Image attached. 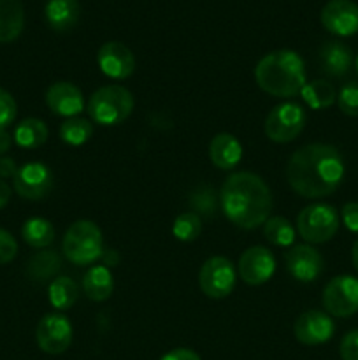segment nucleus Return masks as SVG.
Wrapping results in <instances>:
<instances>
[{
  "instance_id": "1",
  "label": "nucleus",
  "mask_w": 358,
  "mask_h": 360,
  "mask_svg": "<svg viewBox=\"0 0 358 360\" xmlns=\"http://www.w3.org/2000/svg\"><path fill=\"white\" fill-rule=\"evenodd\" d=\"M344 160L332 144L312 143L298 148L288 160L286 178L293 192L305 199H321L340 186Z\"/></svg>"
},
{
  "instance_id": "2",
  "label": "nucleus",
  "mask_w": 358,
  "mask_h": 360,
  "mask_svg": "<svg viewBox=\"0 0 358 360\" xmlns=\"http://www.w3.org/2000/svg\"><path fill=\"white\" fill-rule=\"evenodd\" d=\"M221 210L241 229H256L265 224L272 211V193L267 183L253 172H235L221 186Z\"/></svg>"
},
{
  "instance_id": "3",
  "label": "nucleus",
  "mask_w": 358,
  "mask_h": 360,
  "mask_svg": "<svg viewBox=\"0 0 358 360\" xmlns=\"http://www.w3.org/2000/svg\"><path fill=\"white\" fill-rule=\"evenodd\" d=\"M256 84L274 97H293L305 86V67L300 55L279 49L263 56L255 69Z\"/></svg>"
},
{
  "instance_id": "4",
  "label": "nucleus",
  "mask_w": 358,
  "mask_h": 360,
  "mask_svg": "<svg viewBox=\"0 0 358 360\" xmlns=\"http://www.w3.org/2000/svg\"><path fill=\"white\" fill-rule=\"evenodd\" d=\"M132 94L119 84L98 88L88 102V115L97 125L102 127L119 125L132 115Z\"/></svg>"
},
{
  "instance_id": "5",
  "label": "nucleus",
  "mask_w": 358,
  "mask_h": 360,
  "mask_svg": "<svg viewBox=\"0 0 358 360\" xmlns=\"http://www.w3.org/2000/svg\"><path fill=\"white\" fill-rule=\"evenodd\" d=\"M62 250L69 262L76 266H90L104 253L100 229L90 220L74 221L63 236Z\"/></svg>"
},
{
  "instance_id": "6",
  "label": "nucleus",
  "mask_w": 358,
  "mask_h": 360,
  "mask_svg": "<svg viewBox=\"0 0 358 360\" xmlns=\"http://www.w3.org/2000/svg\"><path fill=\"white\" fill-rule=\"evenodd\" d=\"M297 229L307 243L321 245L339 231V214L330 204H311L298 213Z\"/></svg>"
},
{
  "instance_id": "7",
  "label": "nucleus",
  "mask_w": 358,
  "mask_h": 360,
  "mask_svg": "<svg viewBox=\"0 0 358 360\" xmlns=\"http://www.w3.org/2000/svg\"><path fill=\"white\" fill-rule=\"evenodd\" d=\"M305 111L297 102H283L267 115L265 136L272 143H291L302 134L305 127Z\"/></svg>"
},
{
  "instance_id": "8",
  "label": "nucleus",
  "mask_w": 358,
  "mask_h": 360,
  "mask_svg": "<svg viewBox=\"0 0 358 360\" xmlns=\"http://www.w3.org/2000/svg\"><path fill=\"white\" fill-rule=\"evenodd\" d=\"M323 308L339 319L358 313V278L343 274L330 280L323 290Z\"/></svg>"
},
{
  "instance_id": "9",
  "label": "nucleus",
  "mask_w": 358,
  "mask_h": 360,
  "mask_svg": "<svg viewBox=\"0 0 358 360\" xmlns=\"http://www.w3.org/2000/svg\"><path fill=\"white\" fill-rule=\"evenodd\" d=\"M199 283L211 299H225L235 288V267L225 257H211L200 269Z\"/></svg>"
},
{
  "instance_id": "10",
  "label": "nucleus",
  "mask_w": 358,
  "mask_h": 360,
  "mask_svg": "<svg viewBox=\"0 0 358 360\" xmlns=\"http://www.w3.org/2000/svg\"><path fill=\"white\" fill-rule=\"evenodd\" d=\"M35 340L44 354L60 355L69 350L72 343V326L62 313H49L42 316L35 330Z\"/></svg>"
},
{
  "instance_id": "11",
  "label": "nucleus",
  "mask_w": 358,
  "mask_h": 360,
  "mask_svg": "<svg viewBox=\"0 0 358 360\" xmlns=\"http://www.w3.org/2000/svg\"><path fill=\"white\" fill-rule=\"evenodd\" d=\"M53 174L48 165L28 162L18 169L13 179L14 192L27 200H41L53 190Z\"/></svg>"
},
{
  "instance_id": "12",
  "label": "nucleus",
  "mask_w": 358,
  "mask_h": 360,
  "mask_svg": "<svg viewBox=\"0 0 358 360\" xmlns=\"http://www.w3.org/2000/svg\"><path fill=\"white\" fill-rule=\"evenodd\" d=\"M286 269L300 283H312L325 269L323 255L309 245H297L284 253Z\"/></svg>"
},
{
  "instance_id": "13",
  "label": "nucleus",
  "mask_w": 358,
  "mask_h": 360,
  "mask_svg": "<svg viewBox=\"0 0 358 360\" xmlns=\"http://www.w3.org/2000/svg\"><path fill=\"white\" fill-rule=\"evenodd\" d=\"M319 18L323 27L337 37L358 34V4L353 0H330Z\"/></svg>"
},
{
  "instance_id": "14",
  "label": "nucleus",
  "mask_w": 358,
  "mask_h": 360,
  "mask_svg": "<svg viewBox=\"0 0 358 360\" xmlns=\"http://www.w3.org/2000/svg\"><path fill=\"white\" fill-rule=\"evenodd\" d=\"M336 333V323L326 313L318 311V309H309L302 313L293 326V334L302 345L307 347H316L332 340Z\"/></svg>"
},
{
  "instance_id": "15",
  "label": "nucleus",
  "mask_w": 358,
  "mask_h": 360,
  "mask_svg": "<svg viewBox=\"0 0 358 360\" xmlns=\"http://www.w3.org/2000/svg\"><path fill=\"white\" fill-rule=\"evenodd\" d=\"M276 273V259L272 252L263 246L248 248L239 259V274L248 285H263Z\"/></svg>"
},
{
  "instance_id": "16",
  "label": "nucleus",
  "mask_w": 358,
  "mask_h": 360,
  "mask_svg": "<svg viewBox=\"0 0 358 360\" xmlns=\"http://www.w3.org/2000/svg\"><path fill=\"white\" fill-rule=\"evenodd\" d=\"M98 67L112 79H126L135 70V56L123 42L109 41L98 49Z\"/></svg>"
},
{
  "instance_id": "17",
  "label": "nucleus",
  "mask_w": 358,
  "mask_h": 360,
  "mask_svg": "<svg viewBox=\"0 0 358 360\" xmlns=\"http://www.w3.org/2000/svg\"><path fill=\"white\" fill-rule=\"evenodd\" d=\"M46 104L55 115L65 118H76L84 108L83 94L79 88L67 81L53 83L46 91Z\"/></svg>"
},
{
  "instance_id": "18",
  "label": "nucleus",
  "mask_w": 358,
  "mask_h": 360,
  "mask_svg": "<svg viewBox=\"0 0 358 360\" xmlns=\"http://www.w3.org/2000/svg\"><path fill=\"white\" fill-rule=\"evenodd\" d=\"M321 70L330 77H343L353 65V51L339 41H329L319 49Z\"/></svg>"
},
{
  "instance_id": "19",
  "label": "nucleus",
  "mask_w": 358,
  "mask_h": 360,
  "mask_svg": "<svg viewBox=\"0 0 358 360\" xmlns=\"http://www.w3.org/2000/svg\"><path fill=\"white\" fill-rule=\"evenodd\" d=\"M211 162L221 171H230L241 162L242 146L232 134H216L209 144Z\"/></svg>"
},
{
  "instance_id": "20",
  "label": "nucleus",
  "mask_w": 358,
  "mask_h": 360,
  "mask_svg": "<svg viewBox=\"0 0 358 360\" xmlns=\"http://www.w3.org/2000/svg\"><path fill=\"white\" fill-rule=\"evenodd\" d=\"M46 21L55 32H69L77 25L81 6L77 0H49L44 9Z\"/></svg>"
},
{
  "instance_id": "21",
  "label": "nucleus",
  "mask_w": 358,
  "mask_h": 360,
  "mask_svg": "<svg viewBox=\"0 0 358 360\" xmlns=\"http://www.w3.org/2000/svg\"><path fill=\"white\" fill-rule=\"evenodd\" d=\"M25 27V9L21 0H0V42H13Z\"/></svg>"
},
{
  "instance_id": "22",
  "label": "nucleus",
  "mask_w": 358,
  "mask_h": 360,
  "mask_svg": "<svg viewBox=\"0 0 358 360\" xmlns=\"http://www.w3.org/2000/svg\"><path fill=\"white\" fill-rule=\"evenodd\" d=\"M112 288H114V281H112V274L107 267L95 266L88 269L86 274H84L83 292L91 301H107L112 294Z\"/></svg>"
},
{
  "instance_id": "23",
  "label": "nucleus",
  "mask_w": 358,
  "mask_h": 360,
  "mask_svg": "<svg viewBox=\"0 0 358 360\" xmlns=\"http://www.w3.org/2000/svg\"><path fill=\"white\" fill-rule=\"evenodd\" d=\"M62 269V259L53 250L37 252L27 264V276L35 283H46Z\"/></svg>"
},
{
  "instance_id": "24",
  "label": "nucleus",
  "mask_w": 358,
  "mask_h": 360,
  "mask_svg": "<svg viewBox=\"0 0 358 360\" xmlns=\"http://www.w3.org/2000/svg\"><path fill=\"white\" fill-rule=\"evenodd\" d=\"M48 127L42 120L27 118L18 123L13 139L25 150H35L48 141Z\"/></svg>"
},
{
  "instance_id": "25",
  "label": "nucleus",
  "mask_w": 358,
  "mask_h": 360,
  "mask_svg": "<svg viewBox=\"0 0 358 360\" xmlns=\"http://www.w3.org/2000/svg\"><path fill=\"white\" fill-rule=\"evenodd\" d=\"M48 297L53 308L58 311H67L76 304L77 297H79V287L72 278L58 276L49 283Z\"/></svg>"
},
{
  "instance_id": "26",
  "label": "nucleus",
  "mask_w": 358,
  "mask_h": 360,
  "mask_svg": "<svg viewBox=\"0 0 358 360\" xmlns=\"http://www.w3.org/2000/svg\"><path fill=\"white\" fill-rule=\"evenodd\" d=\"M21 236L32 248H48L55 241V229L46 218H28L21 229Z\"/></svg>"
},
{
  "instance_id": "27",
  "label": "nucleus",
  "mask_w": 358,
  "mask_h": 360,
  "mask_svg": "<svg viewBox=\"0 0 358 360\" xmlns=\"http://www.w3.org/2000/svg\"><path fill=\"white\" fill-rule=\"evenodd\" d=\"M302 98L311 109H326L337 101L336 88L325 79H316L307 83L300 91Z\"/></svg>"
},
{
  "instance_id": "28",
  "label": "nucleus",
  "mask_w": 358,
  "mask_h": 360,
  "mask_svg": "<svg viewBox=\"0 0 358 360\" xmlns=\"http://www.w3.org/2000/svg\"><path fill=\"white\" fill-rule=\"evenodd\" d=\"M93 136V125L90 120L84 118H67L60 127V137L63 143L70 144V146H81V144L88 143L90 137Z\"/></svg>"
},
{
  "instance_id": "29",
  "label": "nucleus",
  "mask_w": 358,
  "mask_h": 360,
  "mask_svg": "<svg viewBox=\"0 0 358 360\" xmlns=\"http://www.w3.org/2000/svg\"><path fill=\"white\" fill-rule=\"evenodd\" d=\"M263 236L276 246H290L295 241V229L284 217H272L263 224Z\"/></svg>"
},
{
  "instance_id": "30",
  "label": "nucleus",
  "mask_w": 358,
  "mask_h": 360,
  "mask_svg": "<svg viewBox=\"0 0 358 360\" xmlns=\"http://www.w3.org/2000/svg\"><path fill=\"white\" fill-rule=\"evenodd\" d=\"M200 232H202V220H200V217L195 211H188V213L179 214L174 220V225H172V234H174L175 239H179V241H195L200 236Z\"/></svg>"
},
{
  "instance_id": "31",
  "label": "nucleus",
  "mask_w": 358,
  "mask_h": 360,
  "mask_svg": "<svg viewBox=\"0 0 358 360\" xmlns=\"http://www.w3.org/2000/svg\"><path fill=\"white\" fill-rule=\"evenodd\" d=\"M339 109L346 116H358V83H346L337 95Z\"/></svg>"
},
{
  "instance_id": "32",
  "label": "nucleus",
  "mask_w": 358,
  "mask_h": 360,
  "mask_svg": "<svg viewBox=\"0 0 358 360\" xmlns=\"http://www.w3.org/2000/svg\"><path fill=\"white\" fill-rule=\"evenodd\" d=\"M18 112L16 101L7 90L0 88V129H6L7 125L14 122Z\"/></svg>"
},
{
  "instance_id": "33",
  "label": "nucleus",
  "mask_w": 358,
  "mask_h": 360,
  "mask_svg": "<svg viewBox=\"0 0 358 360\" xmlns=\"http://www.w3.org/2000/svg\"><path fill=\"white\" fill-rule=\"evenodd\" d=\"M18 253V243L13 234L0 229V266L11 262Z\"/></svg>"
},
{
  "instance_id": "34",
  "label": "nucleus",
  "mask_w": 358,
  "mask_h": 360,
  "mask_svg": "<svg viewBox=\"0 0 358 360\" xmlns=\"http://www.w3.org/2000/svg\"><path fill=\"white\" fill-rule=\"evenodd\" d=\"M339 352L343 360H358V329L351 330L343 338Z\"/></svg>"
},
{
  "instance_id": "35",
  "label": "nucleus",
  "mask_w": 358,
  "mask_h": 360,
  "mask_svg": "<svg viewBox=\"0 0 358 360\" xmlns=\"http://www.w3.org/2000/svg\"><path fill=\"white\" fill-rule=\"evenodd\" d=\"M340 217H343V224L346 225L347 231L358 234V202L344 204Z\"/></svg>"
},
{
  "instance_id": "36",
  "label": "nucleus",
  "mask_w": 358,
  "mask_h": 360,
  "mask_svg": "<svg viewBox=\"0 0 358 360\" xmlns=\"http://www.w3.org/2000/svg\"><path fill=\"white\" fill-rule=\"evenodd\" d=\"M16 162L11 157H0V179H14L18 172Z\"/></svg>"
},
{
  "instance_id": "37",
  "label": "nucleus",
  "mask_w": 358,
  "mask_h": 360,
  "mask_svg": "<svg viewBox=\"0 0 358 360\" xmlns=\"http://www.w3.org/2000/svg\"><path fill=\"white\" fill-rule=\"evenodd\" d=\"M160 360H200L199 355L190 348H174L168 354H165Z\"/></svg>"
},
{
  "instance_id": "38",
  "label": "nucleus",
  "mask_w": 358,
  "mask_h": 360,
  "mask_svg": "<svg viewBox=\"0 0 358 360\" xmlns=\"http://www.w3.org/2000/svg\"><path fill=\"white\" fill-rule=\"evenodd\" d=\"M11 144H13V137L7 132L6 129H0V155L4 157V153L11 150Z\"/></svg>"
},
{
  "instance_id": "39",
  "label": "nucleus",
  "mask_w": 358,
  "mask_h": 360,
  "mask_svg": "<svg viewBox=\"0 0 358 360\" xmlns=\"http://www.w3.org/2000/svg\"><path fill=\"white\" fill-rule=\"evenodd\" d=\"M11 200V186L7 185L4 179H0V210H4V207L9 204Z\"/></svg>"
},
{
  "instance_id": "40",
  "label": "nucleus",
  "mask_w": 358,
  "mask_h": 360,
  "mask_svg": "<svg viewBox=\"0 0 358 360\" xmlns=\"http://www.w3.org/2000/svg\"><path fill=\"white\" fill-rule=\"evenodd\" d=\"M351 259H353L354 269L358 271V239H357V243L353 245V250H351Z\"/></svg>"
},
{
  "instance_id": "41",
  "label": "nucleus",
  "mask_w": 358,
  "mask_h": 360,
  "mask_svg": "<svg viewBox=\"0 0 358 360\" xmlns=\"http://www.w3.org/2000/svg\"><path fill=\"white\" fill-rule=\"evenodd\" d=\"M354 65H357V72H358V56H357V60H354Z\"/></svg>"
}]
</instances>
